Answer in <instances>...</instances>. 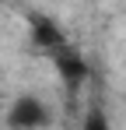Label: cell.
I'll return each instance as SVG.
<instances>
[{"instance_id": "obj_3", "label": "cell", "mask_w": 126, "mask_h": 130, "mask_svg": "<svg viewBox=\"0 0 126 130\" xmlns=\"http://www.w3.org/2000/svg\"><path fill=\"white\" fill-rule=\"evenodd\" d=\"M46 123H49L46 102L35 99V95L14 99V106H11V112H7V127H14V130H32V127H46Z\"/></svg>"}, {"instance_id": "obj_2", "label": "cell", "mask_w": 126, "mask_h": 130, "mask_svg": "<svg viewBox=\"0 0 126 130\" xmlns=\"http://www.w3.org/2000/svg\"><path fill=\"white\" fill-rule=\"evenodd\" d=\"M49 60H53V67L60 70L63 85L70 88V91H77L84 81H91V67H88V60L81 56V49H77V46H70V42H67L63 49H56Z\"/></svg>"}, {"instance_id": "obj_4", "label": "cell", "mask_w": 126, "mask_h": 130, "mask_svg": "<svg viewBox=\"0 0 126 130\" xmlns=\"http://www.w3.org/2000/svg\"><path fill=\"white\" fill-rule=\"evenodd\" d=\"M84 127H88V130H105L109 120H105L102 112H88V116H84Z\"/></svg>"}, {"instance_id": "obj_1", "label": "cell", "mask_w": 126, "mask_h": 130, "mask_svg": "<svg viewBox=\"0 0 126 130\" xmlns=\"http://www.w3.org/2000/svg\"><path fill=\"white\" fill-rule=\"evenodd\" d=\"M28 35H32L35 53H42V56H53L56 49H63V46L70 42L67 32H63L49 14H28Z\"/></svg>"}]
</instances>
